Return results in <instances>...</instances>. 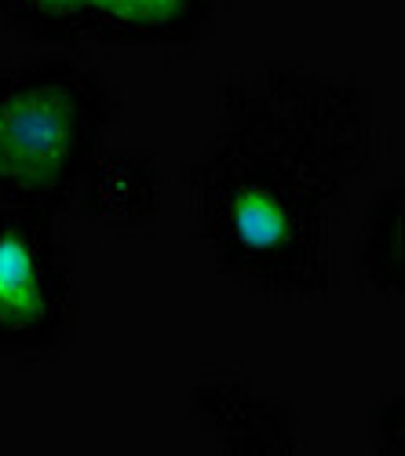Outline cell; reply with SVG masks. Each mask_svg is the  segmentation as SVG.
Instances as JSON below:
<instances>
[{"label":"cell","instance_id":"5","mask_svg":"<svg viewBox=\"0 0 405 456\" xmlns=\"http://www.w3.org/2000/svg\"><path fill=\"white\" fill-rule=\"evenodd\" d=\"M45 12H77V8H85L88 0H36Z\"/></svg>","mask_w":405,"mask_h":456},{"label":"cell","instance_id":"4","mask_svg":"<svg viewBox=\"0 0 405 456\" xmlns=\"http://www.w3.org/2000/svg\"><path fill=\"white\" fill-rule=\"evenodd\" d=\"M234 219H238V231L245 234V241H252V245H274L285 234V216L267 198H245Z\"/></svg>","mask_w":405,"mask_h":456},{"label":"cell","instance_id":"2","mask_svg":"<svg viewBox=\"0 0 405 456\" xmlns=\"http://www.w3.org/2000/svg\"><path fill=\"white\" fill-rule=\"evenodd\" d=\"M41 314V292L26 245L8 234L0 241V318L12 325H26Z\"/></svg>","mask_w":405,"mask_h":456},{"label":"cell","instance_id":"1","mask_svg":"<svg viewBox=\"0 0 405 456\" xmlns=\"http://www.w3.org/2000/svg\"><path fill=\"white\" fill-rule=\"evenodd\" d=\"M77 142V106L59 85H36L0 99V183L19 190L52 186Z\"/></svg>","mask_w":405,"mask_h":456},{"label":"cell","instance_id":"3","mask_svg":"<svg viewBox=\"0 0 405 456\" xmlns=\"http://www.w3.org/2000/svg\"><path fill=\"white\" fill-rule=\"evenodd\" d=\"M88 4L128 26H165L182 15L187 0H88Z\"/></svg>","mask_w":405,"mask_h":456}]
</instances>
